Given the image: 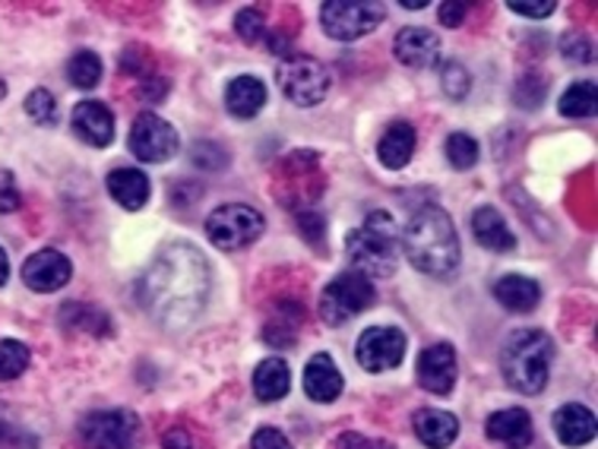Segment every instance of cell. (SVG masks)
<instances>
[{
	"mask_svg": "<svg viewBox=\"0 0 598 449\" xmlns=\"http://www.w3.org/2000/svg\"><path fill=\"white\" fill-rule=\"evenodd\" d=\"M210 288V260L194 244H169L142 276L140 301L165 329H187L207 308Z\"/></svg>",
	"mask_w": 598,
	"mask_h": 449,
	"instance_id": "obj_1",
	"label": "cell"
},
{
	"mask_svg": "<svg viewBox=\"0 0 598 449\" xmlns=\"http://www.w3.org/2000/svg\"><path fill=\"white\" fill-rule=\"evenodd\" d=\"M402 253L424 276H457L459 263H462V250H459V235L453 219L440 207L419 209L409 219L406 232H402Z\"/></svg>",
	"mask_w": 598,
	"mask_h": 449,
	"instance_id": "obj_2",
	"label": "cell"
},
{
	"mask_svg": "<svg viewBox=\"0 0 598 449\" xmlns=\"http://www.w3.org/2000/svg\"><path fill=\"white\" fill-rule=\"evenodd\" d=\"M551 361H555V339L541 329L513 333L500 351L503 381L523 396H538L548 386Z\"/></svg>",
	"mask_w": 598,
	"mask_h": 449,
	"instance_id": "obj_3",
	"label": "cell"
},
{
	"mask_svg": "<svg viewBox=\"0 0 598 449\" xmlns=\"http://www.w3.org/2000/svg\"><path fill=\"white\" fill-rule=\"evenodd\" d=\"M349 260L354 273L367 278H387L396 273L402 257V235L393 222V215L377 209L371 212L354 232H349Z\"/></svg>",
	"mask_w": 598,
	"mask_h": 449,
	"instance_id": "obj_4",
	"label": "cell"
},
{
	"mask_svg": "<svg viewBox=\"0 0 598 449\" xmlns=\"http://www.w3.org/2000/svg\"><path fill=\"white\" fill-rule=\"evenodd\" d=\"M374 298H377L374 278L361 276L354 270L339 273V276L323 288V295H320V316L329 326H342L352 316L367 311L374 304Z\"/></svg>",
	"mask_w": 598,
	"mask_h": 449,
	"instance_id": "obj_5",
	"label": "cell"
},
{
	"mask_svg": "<svg viewBox=\"0 0 598 449\" xmlns=\"http://www.w3.org/2000/svg\"><path fill=\"white\" fill-rule=\"evenodd\" d=\"M263 228H266L263 212L245 207V203H225V207L212 209L207 219V238L219 250H245L263 238Z\"/></svg>",
	"mask_w": 598,
	"mask_h": 449,
	"instance_id": "obj_6",
	"label": "cell"
},
{
	"mask_svg": "<svg viewBox=\"0 0 598 449\" xmlns=\"http://www.w3.org/2000/svg\"><path fill=\"white\" fill-rule=\"evenodd\" d=\"M282 96L298 108H314L329 96V70L317 58L308 54H291L276 70Z\"/></svg>",
	"mask_w": 598,
	"mask_h": 449,
	"instance_id": "obj_7",
	"label": "cell"
},
{
	"mask_svg": "<svg viewBox=\"0 0 598 449\" xmlns=\"http://www.w3.org/2000/svg\"><path fill=\"white\" fill-rule=\"evenodd\" d=\"M140 434V417L130 409L89 412L79 421V440L86 444V449H137Z\"/></svg>",
	"mask_w": 598,
	"mask_h": 449,
	"instance_id": "obj_8",
	"label": "cell"
},
{
	"mask_svg": "<svg viewBox=\"0 0 598 449\" xmlns=\"http://www.w3.org/2000/svg\"><path fill=\"white\" fill-rule=\"evenodd\" d=\"M320 20H323V33L336 41H358L364 35H371L384 20L387 10L381 3L371 0H333L320 7Z\"/></svg>",
	"mask_w": 598,
	"mask_h": 449,
	"instance_id": "obj_9",
	"label": "cell"
},
{
	"mask_svg": "<svg viewBox=\"0 0 598 449\" xmlns=\"http://www.w3.org/2000/svg\"><path fill=\"white\" fill-rule=\"evenodd\" d=\"M406 333L396 329V326H371L361 333L358 348H354V358L358 364L367 371V374H387L396 371L406 358Z\"/></svg>",
	"mask_w": 598,
	"mask_h": 449,
	"instance_id": "obj_10",
	"label": "cell"
},
{
	"mask_svg": "<svg viewBox=\"0 0 598 449\" xmlns=\"http://www.w3.org/2000/svg\"><path fill=\"white\" fill-rule=\"evenodd\" d=\"M127 142H130V152L140 162H152V165L175 159L177 146H180L175 127L169 121H162L159 114H152V111H142L140 117L134 121Z\"/></svg>",
	"mask_w": 598,
	"mask_h": 449,
	"instance_id": "obj_11",
	"label": "cell"
},
{
	"mask_svg": "<svg viewBox=\"0 0 598 449\" xmlns=\"http://www.w3.org/2000/svg\"><path fill=\"white\" fill-rule=\"evenodd\" d=\"M23 282L26 288H33L38 295H51V291H61L67 282L73 278V263L61 253V250H38L33 253L26 263H23Z\"/></svg>",
	"mask_w": 598,
	"mask_h": 449,
	"instance_id": "obj_12",
	"label": "cell"
},
{
	"mask_svg": "<svg viewBox=\"0 0 598 449\" xmlns=\"http://www.w3.org/2000/svg\"><path fill=\"white\" fill-rule=\"evenodd\" d=\"M415 374H419L422 389L434 392V396H450L459 377L457 348L447 346V342H437V346L424 348Z\"/></svg>",
	"mask_w": 598,
	"mask_h": 449,
	"instance_id": "obj_13",
	"label": "cell"
},
{
	"mask_svg": "<svg viewBox=\"0 0 598 449\" xmlns=\"http://www.w3.org/2000/svg\"><path fill=\"white\" fill-rule=\"evenodd\" d=\"M71 124L76 139L86 142V146H92V149H105V146H111V139H114V114L102 102L86 99V102L76 104Z\"/></svg>",
	"mask_w": 598,
	"mask_h": 449,
	"instance_id": "obj_14",
	"label": "cell"
},
{
	"mask_svg": "<svg viewBox=\"0 0 598 449\" xmlns=\"http://www.w3.org/2000/svg\"><path fill=\"white\" fill-rule=\"evenodd\" d=\"M393 54L399 64L415 70H431L437 67L440 61V38L431 33V29H422V26H409L402 33L396 35L393 41Z\"/></svg>",
	"mask_w": 598,
	"mask_h": 449,
	"instance_id": "obj_15",
	"label": "cell"
},
{
	"mask_svg": "<svg viewBox=\"0 0 598 449\" xmlns=\"http://www.w3.org/2000/svg\"><path fill=\"white\" fill-rule=\"evenodd\" d=\"M488 437L494 444L507 449H528L532 447V437H535V427H532V415L526 409H500L488 417L485 424Z\"/></svg>",
	"mask_w": 598,
	"mask_h": 449,
	"instance_id": "obj_16",
	"label": "cell"
},
{
	"mask_svg": "<svg viewBox=\"0 0 598 449\" xmlns=\"http://www.w3.org/2000/svg\"><path fill=\"white\" fill-rule=\"evenodd\" d=\"M342 386H346L342 374H339L336 361L326 351H320V354H314L308 361V367H304V392H308V399H314L320 406L336 402L342 396Z\"/></svg>",
	"mask_w": 598,
	"mask_h": 449,
	"instance_id": "obj_17",
	"label": "cell"
},
{
	"mask_svg": "<svg viewBox=\"0 0 598 449\" xmlns=\"http://www.w3.org/2000/svg\"><path fill=\"white\" fill-rule=\"evenodd\" d=\"M415 146H419L415 127L409 121H393L387 130H384L381 142H377V159H381L384 169L399 172V169H406L412 162Z\"/></svg>",
	"mask_w": 598,
	"mask_h": 449,
	"instance_id": "obj_18",
	"label": "cell"
},
{
	"mask_svg": "<svg viewBox=\"0 0 598 449\" xmlns=\"http://www.w3.org/2000/svg\"><path fill=\"white\" fill-rule=\"evenodd\" d=\"M108 194L117 207H124L127 212H137L149 203V194H152V184L140 169H114L105 177Z\"/></svg>",
	"mask_w": 598,
	"mask_h": 449,
	"instance_id": "obj_19",
	"label": "cell"
},
{
	"mask_svg": "<svg viewBox=\"0 0 598 449\" xmlns=\"http://www.w3.org/2000/svg\"><path fill=\"white\" fill-rule=\"evenodd\" d=\"M415 437L427 449H447L457 444L459 437V417L444 412V409H422L412 417Z\"/></svg>",
	"mask_w": 598,
	"mask_h": 449,
	"instance_id": "obj_20",
	"label": "cell"
},
{
	"mask_svg": "<svg viewBox=\"0 0 598 449\" xmlns=\"http://www.w3.org/2000/svg\"><path fill=\"white\" fill-rule=\"evenodd\" d=\"M472 235H475V241L494 250V253L516 250V235L507 228L503 215L494 207H478L472 212Z\"/></svg>",
	"mask_w": 598,
	"mask_h": 449,
	"instance_id": "obj_21",
	"label": "cell"
},
{
	"mask_svg": "<svg viewBox=\"0 0 598 449\" xmlns=\"http://www.w3.org/2000/svg\"><path fill=\"white\" fill-rule=\"evenodd\" d=\"M555 434L563 447H583L589 440H596V415L586 406H561L555 412Z\"/></svg>",
	"mask_w": 598,
	"mask_h": 449,
	"instance_id": "obj_22",
	"label": "cell"
},
{
	"mask_svg": "<svg viewBox=\"0 0 598 449\" xmlns=\"http://www.w3.org/2000/svg\"><path fill=\"white\" fill-rule=\"evenodd\" d=\"M494 298L513 313H532L541 301V285L528 276H503L494 282Z\"/></svg>",
	"mask_w": 598,
	"mask_h": 449,
	"instance_id": "obj_23",
	"label": "cell"
},
{
	"mask_svg": "<svg viewBox=\"0 0 598 449\" xmlns=\"http://www.w3.org/2000/svg\"><path fill=\"white\" fill-rule=\"evenodd\" d=\"M266 104V86L257 76H238L228 83L225 89V108L238 117V121H250L263 111Z\"/></svg>",
	"mask_w": 598,
	"mask_h": 449,
	"instance_id": "obj_24",
	"label": "cell"
},
{
	"mask_svg": "<svg viewBox=\"0 0 598 449\" xmlns=\"http://www.w3.org/2000/svg\"><path fill=\"white\" fill-rule=\"evenodd\" d=\"M253 396L260 399V402H279L288 396V386H291V371H288V364L282 361V358H266V361H260L257 364V371H253Z\"/></svg>",
	"mask_w": 598,
	"mask_h": 449,
	"instance_id": "obj_25",
	"label": "cell"
},
{
	"mask_svg": "<svg viewBox=\"0 0 598 449\" xmlns=\"http://www.w3.org/2000/svg\"><path fill=\"white\" fill-rule=\"evenodd\" d=\"M61 323L67 329H79V333H89V336H111V316L92 304H67L61 311Z\"/></svg>",
	"mask_w": 598,
	"mask_h": 449,
	"instance_id": "obj_26",
	"label": "cell"
},
{
	"mask_svg": "<svg viewBox=\"0 0 598 449\" xmlns=\"http://www.w3.org/2000/svg\"><path fill=\"white\" fill-rule=\"evenodd\" d=\"M102 73H105V67H102V58L96 54V51H76L71 61H67V79H71L76 89H96L99 83H102Z\"/></svg>",
	"mask_w": 598,
	"mask_h": 449,
	"instance_id": "obj_27",
	"label": "cell"
},
{
	"mask_svg": "<svg viewBox=\"0 0 598 449\" xmlns=\"http://www.w3.org/2000/svg\"><path fill=\"white\" fill-rule=\"evenodd\" d=\"M558 108H561L563 117H593L596 114V83L580 79V83L566 86Z\"/></svg>",
	"mask_w": 598,
	"mask_h": 449,
	"instance_id": "obj_28",
	"label": "cell"
},
{
	"mask_svg": "<svg viewBox=\"0 0 598 449\" xmlns=\"http://www.w3.org/2000/svg\"><path fill=\"white\" fill-rule=\"evenodd\" d=\"M33 361V351L20 339H0V381H16L20 374H26Z\"/></svg>",
	"mask_w": 598,
	"mask_h": 449,
	"instance_id": "obj_29",
	"label": "cell"
},
{
	"mask_svg": "<svg viewBox=\"0 0 598 449\" xmlns=\"http://www.w3.org/2000/svg\"><path fill=\"white\" fill-rule=\"evenodd\" d=\"M0 449H38V437L20 424L7 406H0Z\"/></svg>",
	"mask_w": 598,
	"mask_h": 449,
	"instance_id": "obj_30",
	"label": "cell"
},
{
	"mask_svg": "<svg viewBox=\"0 0 598 449\" xmlns=\"http://www.w3.org/2000/svg\"><path fill=\"white\" fill-rule=\"evenodd\" d=\"M478 142L475 137H469V134H450L447 137V159H450V165L457 169V172H469V169H475L478 165Z\"/></svg>",
	"mask_w": 598,
	"mask_h": 449,
	"instance_id": "obj_31",
	"label": "cell"
},
{
	"mask_svg": "<svg viewBox=\"0 0 598 449\" xmlns=\"http://www.w3.org/2000/svg\"><path fill=\"white\" fill-rule=\"evenodd\" d=\"M26 114L41 124V127H51L54 121H58V99L48 92V89H33L29 96H26Z\"/></svg>",
	"mask_w": 598,
	"mask_h": 449,
	"instance_id": "obj_32",
	"label": "cell"
},
{
	"mask_svg": "<svg viewBox=\"0 0 598 449\" xmlns=\"http://www.w3.org/2000/svg\"><path fill=\"white\" fill-rule=\"evenodd\" d=\"M440 86H444V92L453 102H462L469 96V89H472V76H469V70L462 67V64L450 61V64H444V70H440Z\"/></svg>",
	"mask_w": 598,
	"mask_h": 449,
	"instance_id": "obj_33",
	"label": "cell"
},
{
	"mask_svg": "<svg viewBox=\"0 0 598 449\" xmlns=\"http://www.w3.org/2000/svg\"><path fill=\"white\" fill-rule=\"evenodd\" d=\"M235 29H238V35H241L245 41H250V45L270 38V33H266V16H263V10H257V7H245V10L235 16Z\"/></svg>",
	"mask_w": 598,
	"mask_h": 449,
	"instance_id": "obj_34",
	"label": "cell"
},
{
	"mask_svg": "<svg viewBox=\"0 0 598 449\" xmlns=\"http://www.w3.org/2000/svg\"><path fill=\"white\" fill-rule=\"evenodd\" d=\"M545 102V79H538V76H526L520 86H516V104L520 108H538V104Z\"/></svg>",
	"mask_w": 598,
	"mask_h": 449,
	"instance_id": "obj_35",
	"label": "cell"
},
{
	"mask_svg": "<svg viewBox=\"0 0 598 449\" xmlns=\"http://www.w3.org/2000/svg\"><path fill=\"white\" fill-rule=\"evenodd\" d=\"M561 51L563 58L573 61V64H589V61H593V45H589V38H583V35H566Z\"/></svg>",
	"mask_w": 598,
	"mask_h": 449,
	"instance_id": "obj_36",
	"label": "cell"
},
{
	"mask_svg": "<svg viewBox=\"0 0 598 449\" xmlns=\"http://www.w3.org/2000/svg\"><path fill=\"white\" fill-rule=\"evenodd\" d=\"M23 207V197L16 190V180L10 172H0V212H16Z\"/></svg>",
	"mask_w": 598,
	"mask_h": 449,
	"instance_id": "obj_37",
	"label": "cell"
},
{
	"mask_svg": "<svg viewBox=\"0 0 598 449\" xmlns=\"http://www.w3.org/2000/svg\"><path fill=\"white\" fill-rule=\"evenodd\" d=\"M250 449H295L288 444V437L276 427H260L250 440Z\"/></svg>",
	"mask_w": 598,
	"mask_h": 449,
	"instance_id": "obj_38",
	"label": "cell"
},
{
	"mask_svg": "<svg viewBox=\"0 0 598 449\" xmlns=\"http://www.w3.org/2000/svg\"><path fill=\"white\" fill-rule=\"evenodd\" d=\"M513 13H520V16H528V20H548L555 10H558V3L555 0H545V3H520V0H513V3H507Z\"/></svg>",
	"mask_w": 598,
	"mask_h": 449,
	"instance_id": "obj_39",
	"label": "cell"
},
{
	"mask_svg": "<svg viewBox=\"0 0 598 449\" xmlns=\"http://www.w3.org/2000/svg\"><path fill=\"white\" fill-rule=\"evenodd\" d=\"M465 3H453V0H447V3H440V10H437V16H440V23L447 26V29H457L465 23Z\"/></svg>",
	"mask_w": 598,
	"mask_h": 449,
	"instance_id": "obj_40",
	"label": "cell"
},
{
	"mask_svg": "<svg viewBox=\"0 0 598 449\" xmlns=\"http://www.w3.org/2000/svg\"><path fill=\"white\" fill-rule=\"evenodd\" d=\"M165 92H169V83H165V79H146L140 86L142 102H162Z\"/></svg>",
	"mask_w": 598,
	"mask_h": 449,
	"instance_id": "obj_41",
	"label": "cell"
},
{
	"mask_svg": "<svg viewBox=\"0 0 598 449\" xmlns=\"http://www.w3.org/2000/svg\"><path fill=\"white\" fill-rule=\"evenodd\" d=\"M336 449H389L387 444H374V440H367V437H361V434H342L339 440H336Z\"/></svg>",
	"mask_w": 598,
	"mask_h": 449,
	"instance_id": "obj_42",
	"label": "cell"
},
{
	"mask_svg": "<svg viewBox=\"0 0 598 449\" xmlns=\"http://www.w3.org/2000/svg\"><path fill=\"white\" fill-rule=\"evenodd\" d=\"M301 232H311V238L320 241V235H323V219H320V215H301Z\"/></svg>",
	"mask_w": 598,
	"mask_h": 449,
	"instance_id": "obj_43",
	"label": "cell"
},
{
	"mask_svg": "<svg viewBox=\"0 0 598 449\" xmlns=\"http://www.w3.org/2000/svg\"><path fill=\"white\" fill-rule=\"evenodd\" d=\"M7 278H10V257H7V250L0 247V288L7 285Z\"/></svg>",
	"mask_w": 598,
	"mask_h": 449,
	"instance_id": "obj_44",
	"label": "cell"
},
{
	"mask_svg": "<svg viewBox=\"0 0 598 449\" xmlns=\"http://www.w3.org/2000/svg\"><path fill=\"white\" fill-rule=\"evenodd\" d=\"M402 7L406 10H422V7H427V0H402Z\"/></svg>",
	"mask_w": 598,
	"mask_h": 449,
	"instance_id": "obj_45",
	"label": "cell"
},
{
	"mask_svg": "<svg viewBox=\"0 0 598 449\" xmlns=\"http://www.w3.org/2000/svg\"><path fill=\"white\" fill-rule=\"evenodd\" d=\"M3 96H7V83L0 79V99H3Z\"/></svg>",
	"mask_w": 598,
	"mask_h": 449,
	"instance_id": "obj_46",
	"label": "cell"
}]
</instances>
